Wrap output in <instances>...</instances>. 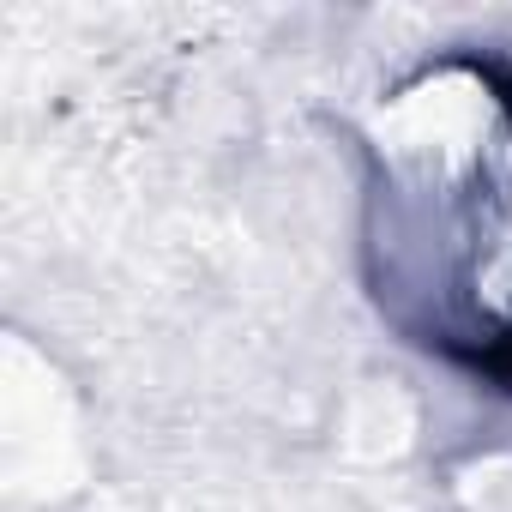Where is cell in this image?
<instances>
[{
	"label": "cell",
	"mask_w": 512,
	"mask_h": 512,
	"mask_svg": "<svg viewBox=\"0 0 512 512\" xmlns=\"http://www.w3.org/2000/svg\"><path fill=\"white\" fill-rule=\"evenodd\" d=\"M368 145L380 308L446 362L512 386V67L422 73Z\"/></svg>",
	"instance_id": "obj_1"
}]
</instances>
